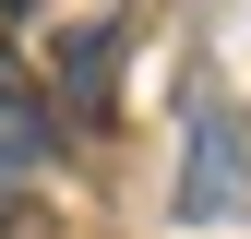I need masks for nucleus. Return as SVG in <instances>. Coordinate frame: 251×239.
Here are the masks:
<instances>
[{
  "instance_id": "2",
  "label": "nucleus",
  "mask_w": 251,
  "mask_h": 239,
  "mask_svg": "<svg viewBox=\"0 0 251 239\" xmlns=\"http://www.w3.org/2000/svg\"><path fill=\"white\" fill-rule=\"evenodd\" d=\"M48 143H60V132H48V96L12 72V60H0V156H24V167H36Z\"/></svg>"
},
{
  "instance_id": "1",
  "label": "nucleus",
  "mask_w": 251,
  "mask_h": 239,
  "mask_svg": "<svg viewBox=\"0 0 251 239\" xmlns=\"http://www.w3.org/2000/svg\"><path fill=\"white\" fill-rule=\"evenodd\" d=\"M251 203V120L227 96H192V143H179V215H239Z\"/></svg>"
}]
</instances>
